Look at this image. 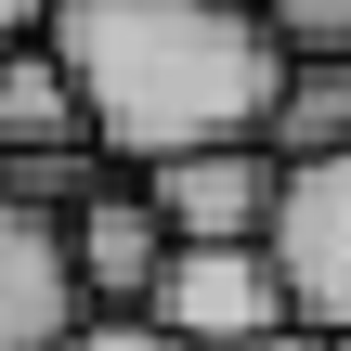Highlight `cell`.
Here are the masks:
<instances>
[{
	"label": "cell",
	"instance_id": "cell-1",
	"mask_svg": "<svg viewBox=\"0 0 351 351\" xmlns=\"http://www.w3.org/2000/svg\"><path fill=\"white\" fill-rule=\"evenodd\" d=\"M52 65L91 104V143L117 169H169L208 143H274V104L300 52L261 0H52Z\"/></svg>",
	"mask_w": 351,
	"mask_h": 351
},
{
	"label": "cell",
	"instance_id": "cell-2",
	"mask_svg": "<svg viewBox=\"0 0 351 351\" xmlns=\"http://www.w3.org/2000/svg\"><path fill=\"white\" fill-rule=\"evenodd\" d=\"M143 313H156L182 351H247V339H274V326H300L274 247H169V274H156Z\"/></svg>",
	"mask_w": 351,
	"mask_h": 351
},
{
	"label": "cell",
	"instance_id": "cell-3",
	"mask_svg": "<svg viewBox=\"0 0 351 351\" xmlns=\"http://www.w3.org/2000/svg\"><path fill=\"white\" fill-rule=\"evenodd\" d=\"M274 274H287V313L313 339H351V156L287 169V208H274Z\"/></svg>",
	"mask_w": 351,
	"mask_h": 351
},
{
	"label": "cell",
	"instance_id": "cell-4",
	"mask_svg": "<svg viewBox=\"0 0 351 351\" xmlns=\"http://www.w3.org/2000/svg\"><path fill=\"white\" fill-rule=\"evenodd\" d=\"M143 195L169 208V234H182V247H274L287 156H274V143H208V156H169V169H143Z\"/></svg>",
	"mask_w": 351,
	"mask_h": 351
},
{
	"label": "cell",
	"instance_id": "cell-5",
	"mask_svg": "<svg viewBox=\"0 0 351 351\" xmlns=\"http://www.w3.org/2000/svg\"><path fill=\"white\" fill-rule=\"evenodd\" d=\"M78 326H91V287H78L65 221L0 182V351H65Z\"/></svg>",
	"mask_w": 351,
	"mask_h": 351
},
{
	"label": "cell",
	"instance_id": "cell-6",
	"mask_svg": "<svg viewBox=\"0 0 351 351\" xmlns=\"http://www.w3.org/2000/svg\"><path fill=\"white\" fill-rule=\"evenodd\" d=\"M65 247H78V287H91V313H143L156 300V274H169V208L143 195V169H117L78 221H65Z\"/></svg>",
	"mask_w": 351,
	"mask_h": 351
},
{
	"label": "cell",
	"instance_id": "cell-7",
	"mask_svg": "<svg viewBox=\"0 0 351 351\" xmlns=\"http://www.w3.org/2000/svg\"><path fill=\"white\" fill-rule=\"evenodd\" d=\"M39 156H104V143H91L78 78L52 65V39L0 52V169H39Z\"/></svg>",
	"mask_w": 351,
	"mask_h": 351
},
{
	"label": "cell",
	"instance_id": "cell-8",
	"mask_svg": "<svg viewBox=\"0 0 351 351\" xmlns=\"http://www.w3.org/2000/svg\"><path fill=\"white\" fill-rule=\"evenodd\" d=\"M274 156L313 169V156H351V65H300L287 104H274Z\"/></svg>",
	"mask_w": 351,
	"mask_h": 351
},
{
	"label": "cell",
	"instance_id": "cell-9",
	"mask_svg": "<svg viewBox=\"0 0 351 351\" xmlns=\"http://www.w3.org/2000/svg\"><path fill=\"white\" fill-rule=\"evenodd\" d=\"M274 39L300 65H351V0H274Z\"/></svg>",
	"mask_w": 351,
	"mask_h": 351
},
{
	"label": "cell",
	"instance_id": "cell-10",
	"mask_svg": "<svg viewBox=\"0 0 351 351\" xmlns=\"http://www.w3.org/2000/svg\"><path fill=\"white\" fill-rule=\"evenodd\" d=\"M65 351H182V339H169L156 313H91V326H78Z\"/></svg>",
	"mask_w": 351,
	"mask_h": 351
},
{
	"label": "cell",
	"instance_id": "cell-11",
	"mask_svg": "<svg viewBox=\"0 0 351 351\" xmlns=\"http://www.w3.org/2000/svg\"><path fill=\"white\" fill-rule=\"evenodd\" d=\"M39 26H52V0H0V52H26Z\"/></svg>",
	"mask_w": 351,
	"mask_h": 351
},
{
	"label": "cell",
	"instance_id": "cell-12",
	"mask_svg": "<svg viewBox=\"0 0 351 351\" xmlns=\"http://www.w3.org/2000/svg\"><path fill=\"white\" fill-rule=\"evenodd\" d=\"M247 351H339V339H313V326H274V339H247Z\"/></svg>",
	"mask_w": 351,
	"mask_h": 351
},
{
	"label": "cell",
	"instance_id": "cell-13",
	"mask_svg": "<svg viewBox=\"0 0 351 351\" xmlns=\"http://www.w3.org/2000/svg\"><path fill=\"white\" fill-rule=\"evenodd\" d=\"M261 13H274V0H261Z\"/></svg>",
	"mask_w": 351,
	"mask_h": 351
},
{
	"label": "cell",
	"instance_id": "cell-14",
	"mask_svg": "<svg viewBox=\"0 0 351 351\" xmlns=\"http://www.w3.org/2000/svg\"><path fill=\"white\" fill-rule=\"evenodd\" d=\"M339 351H351V339H339Z\"/></svg>",
	"mask_w": 351,
	"mask_h": 351
}]
</instances>
